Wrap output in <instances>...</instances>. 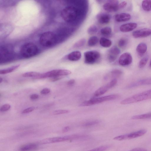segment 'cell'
Here are the masks:
<instances>
[{
	"label": "cell",
	"mask_w": 151,
	"mask_h": 151,
	"mask_svg": "<svg viewBox=\"0 0 151 151\" xmlns=\"http://www.w3.org/2000/svg\"><path fill=\"white\" fill-rule=\"evenodd\" d=\"M151 99V89H150L128 98L122 101L121 104L123 105H128Z\"/></svg>",
	"instance_id": "obj_1"
},
{
	"label": "cell",
	"mask_w": 151,
	"mask_h": 151,
	"mask_svg": "<svg viewBox=\"0 0 151 151\" xmlns=\"http://www.w3.org/2000/svg\"><path fill=\"white\" fill-rule=\"evenodd\" d=\"M78 14L77 9L72 6L66 7L61 13V16L63 19L67 23H71L75 21L77 17Z\"/></svg>",
	"instance_id": "obj_2"
},
{
	"label": "cell",
	"mask_w": 151,
	"mask_h": 151,
	"mask_svg": "<svg viewBox=\"0 0 151 151\" xmlns=\"http://www.w3.org/2000/svg\"><path fill=\"white\" fill-rule=\"evenodd\" d=\"M40 42L43 46L50 47L54 45L57 41L55 34L50 31L43 33L40 38Z\"/></svg>",
	"instance_id": "obj_3"
},
{
	"label": "cell",
	"mask_w": 151,
	"mask_h": 151,
	"mask_svg": "<svg viewBox=\"0 0 151 151\" xmlns=\"http://www.w3.org/2000/svg\"><path fill=\"white\" fill-rule=\"evenodd\" d=\"M118 94H114L106 96L94 98L82 103L80 105L81 106H88L96 105L104 102L115 100L119 98Z\"/></svg>",
	"instance_id": "obj_4"
},
{
	"label": "cell",
	"mask_w": 151,
	"mask_h": 151,
	"mask_svg": "<svg viewBox=\"0 0 151 151\" xmlns=\"http://www.w3.org/2000/svg\"><path fill=\"white\" fill-rule=\"evenodd\" d=\"M38 52L37 47L34 44L29 43L25 44L21 48L20 54L23 57L29 58L36 55Z\"/></svg>",
	"instance_id": "obj_5"
},
{
	"label": "cell",
	"mask_w": 151,
	"mask_h": 151,
	"mask_svg": "<svg viewBox=\"0 0 151 151\" xmlns=\"http://www.w3.org/2000/svg\"><path fill=\"white\" fill-rule=\"evenodd\" d=\"M85 62L88 64H93L98 62L100 60L101 54L95 51H88L84 53Z\"/></svg>",
	"instance_id": "obj_6"
},
{
	"label": "cell",
	"mask_w": 151,
	"mask_h": 151,
	"mask_svg": "<svg viewBox=\"0 0 151 151\" xmlns=\"http://www.w3.org/2000/svg\"><path fill=\"white\" fill-rule=\"evenodd\" d=\"M147 132L146 130H141L129 134L117 136L114 138V139L118 141H122L133 139L143 136Z\"/></svg>",
	"instance_id": "obj_7"
},
{
	"label": "cell",
	"mask_w": 151,
	"mask_h": 151,
	"mask_svg": "<svg viewBox=\"0 0 151 151\" xmlns=\"http://www.w3.org/2000/svg\"><path fill=\"white\" fill-rule=\"evenodd\" d=\"M85 135H72L64 137H55L44 140V143H54L77 139L85 138Z\"/></svg>",
	"instance_id": "obj_8"
},
{
	"label": "cell",
	"mask_w": 151,
	"mask_h": 151,
	"mask_svg": "<svg viewBox=\"0 0 151 151\" xmlns=\"http://www.w3.org/2000/svg\"><path fill=\"white\" fill-rule=\"evenodd\" d=\"M117 81L116 79L112 80L107 84L98 89L94 92V97H98L105 94L109 89L114 87L117 84Z\"/></svg>",
	"instance_id": "obj_9"
},
{
	"label": "cell",
	"mask_w": 151,
	"mask_h": 151,
	"mask_svg": "<svg viewBox=\"0 0 151 151\" xmlns=\"http://www.w3.org/2000/svg\"><path fill=\"white\" fill-rule=\"evenodd\" d=\"M119 1L117 0H111L105 3L103 6L104 9L109 12H115L118 10Z\"/></svg>",
	"instance_id": "obj_10"
},
{
	"label": "cell",
	"mask_w": 151,
	"mask_h": 151,
	"mask_svg": "<svg viewBox=\"0 0 151 151\" xmlns=\"http://www.w3.org/2000/svg\"><path fill=\"white\" fill-rule=\"evenodd\" d=\"M132 57L131 54L128 52L122 54L119 59V64L123 66H126L130 65L132 63Z\"/></svg>",
	"instance_id": "obj_11"
},
{
	"label": "cell",
	"mask_w": 151,
	"mask_h": 151,
	"mask_svg": "<svg viewBox=\"0 0 151 151\" xmlns=\"http://www.w3.org/2000/svg\"><path fill=\"white\" fill-rule=\"evenodd\" d=\"M121 52L120 49L117 47L114 46L109 51L107 54V59L110 62H114L117 59Z\"/></svg>",
	"instance_id": "obj_12"
},
{
	"label": "cell",
	"mask_w": 151,
	"mask_h": 151,
	"mask_svg": "<svg viewBox=\"0 0 151 151\" xmlns=\"http://www.w3.org/2000/svg\"><path fill=\"white\" fill-rule=\"evenodd\" d=\"M151 35V29L144 28L136 30L132 33V35L135 38L145 37Z\"/></svg>",
	"instance_id": "obj_13"
},
{
	"label": "cell",
	"mask_w": 151,
	"mask_h": 151,
	"mask_svg": "<svg viewBox=\"0 0 151 151\" xmlns=\"http://www.w3.org/2000/svg\"><path fill=\"white\" fill-rule=\"evenodd\" d=\"M151 85V78L140 80L131 84L128 86L129 89H132L139 86Z\"/></svg>",
	"instance_id": "obj_14"
},
{
	"label": "cell",
	"mask_w": 151,
	"mask_h": 151,
	"mask_svg": "<svg viewBox=\"0 0 151 151\" xmlns=\"http://www.w3.org/2000/svg\"><path fill=\"white\" fill-rule=\"evenodd\" d=\"M97 19L98 22L102 24H107L109 23L111 16L107 13L101 12L98 15Z\"/></svg>",
	"instance_id": "obj_15"
},
{
	"label": "cell",
	"mask_w": 151,
	"mask_h": 151,
	"mask_svg": "<svg viewBox=\"0 0 151 151\" xmlns=\"http://www.w3.org/2000/svg\"><path fill=\"white\" fill-rule=\"evenodd\" d=\"M137 26L138 25L136 23H128L122 25L120 27V29L122 32H128L134 30Z\"/></svg>",
	"instance_id": "obj_16"
},
{
	"label": "cell",
	"mask_w": 151,
	"mask_h": 151,
	"mask_svg": "<svg viewBox=\"0 0 151 151\" xmlns=\"http://www.w3.org/2000/svg\"><path fill=\"white\" fill-rule=\"evenodd\" d=\"M130 15L128 13H122L116 15L115 17L116 21L118 22H126L131 19Z\"/></svg>",
	"instance_id": "obj_17"
},
{
	"label": "cell",
	"mask_w": 151,
	"mask_h": 151,
	"mask_svg": "<svg viewBox=\"0 0 151 151\" xmlns=\"http://www.w3.org/2000/svg\"><path fill=\"white\" fill-rule=\"evenodd\" d=\"M82 54L80 51H73L68 54L67 58L71 61L76 62L79 61L81 57Z\"/></svg>",
	"instance_id": "obj_18"
},
{
	"label": "cell",
	"mask_w": 151,
	"mask_h": 151,
	"mask_svg": "<svg viewBox=\"0 0 151 151\" xmlns=\"http://www.w3.org/2000/svg\"><path fill=\"white\" fill-rule=\"evenodd\" d=\"M12 53L10 51H9L8 49L5 48H2L1 50V60H8L10 58V57L12 55Z\"/></svg>",
	"instance_id": "obj_19"
},
{
	"label": "cell",
	"mask_w": 151,
	"mask_h": 151,
	"mask_svg": "<svg viewBox=\"0 0 151 151\" xmlns=\"http://www.w3.org/2000/svg\"><path fill=\"white\" fill-rule=\"evenodd\" d=\"M147 49V45L145 43L139 44L136 48V51L140 56H142L146 52Z\"/></svg>",
	"instance_id": "obj_20"
},
{
	"label": "cell",
	"mask_w": 151,
	"mask_h": 151,
	"mask_svg": "<svg viewBox=\"0 0 151 151\" xmlns=\"http://www.w3.org/2000/svg\"><path fill=\"white\" fill-rule=\"evenodd\" d=\"M100 45L103 47L106 48H109L112 46V42L105 37H102L100 40Z\"/></svg>",
	"instance_id": "obj_21"
},
{
	"label": "cell",
	"mask_w": 151,
	"mask_h": 151,
	"mask_svg": "<svg viewBox=\"0 0 151 151\" xmlns=\"http://www.w3.org/2000/svg\"><path fill=\"white\" fill-rule=\"evenodd\" d=\"M133 120H144L151 119V112L141 115H136L132 117Z\"/></svg>",
	"instance_id": "obj_22"
},
{
	"label": "cell",
	"mask_w": 151,
	"mask_h": 151,
	"mask_svg": "<svg viewBox=\"0 0 151 151\" xmlns=\"http://www.w3.org/2000/svg\"><path fill=\"white\" fill-rule=\"evenodd\" d=\"M37 148V145L35 144H30L24 145L19 149L20 151H28L35 150Z\"/></svg>",
	"instance_id": "obj_23"
},
{
	"label": "cell",
	"mask_w": 151,
	"mask_h": 151,
	"mask_svg": "<svg viewBox=\"0 0 151 151\" xmlns=\"http://www.w3.org/2000/svg\"><path fill=\"white\" fill-rule=\"evenodd\" d=\"M142 6L144 10L147 12L151 11V0H145L143 1Z\"/></svg>",
	"instance_id": "obj_24"
},
{
	"label": "cell",
	"mask_w": 151,
	"mask_h": 151,
	"mask_svg": "<svg viewBox=\"0 0 151 151\" xmlns=\"http://www.w3.org/2000/svg\"><path fill=\"white\" fill-rule=\"evenodd\" d=\"M20 66V64H18L5 69L1 70L0 74H5L11 73L18 68Z\"/></svg>",
	"instance_id": "obj_25"
},
{
	"label": "cell",
	"mask_w": 151,
	"mask_h": 151,
	"mask_svg": "<svg viewBox=\"0 0 151 151\" xmlns=\"http://www.w3.org/2000/svg\"><path fill=\"white\" fill-rule=\"evenodd\" d=\"M98 42V37L96 36H93L91 37L89 39L87 44L89 47H93L96 46Z\"/></svg>",
	"instance_id": "obj_26"
},
{
	"label": "cell",
	"mask_w": 151,
	"mask_h": 151,
	"mask_svg": "<svg viewBox=\"0 0 151 151\" xmlns=\"http://www.w3.org/2000/svg\"><path fill=\"white\" fill-rule=\"evenodd\" d=\"M41 74V73L36 72H29L23 73L22 76L24 77H34L36 78L39 77Z\"/></svg>",
	"instance_id": "obj_27"
},
{
	"label": "cell",
	"mask_w": 151,
	"mask_h": 151,
	"mask_svg": "<svg viewBox=\"0 0 151 151\" xmlns=\"http://www.w3.org/2000/svg\"><path fill=\"white\" fill-rule=\"evenodd\" d=\"M100 31L103 35L105 36H108L111 34L112 30L111 28L105 27L102 28Z\"/></svg>",
	"instance_id": "obj_28"
},
{
	"label": "cell",
	"mask_w": 151,
	"mask_h": 151,
	"mask_svg": "<svg viewBox=\"0 0 151 151\" xmlns=\"http://www.w3.org/2000/svg\"><path fill=\"white\" fill-rule=\"evenodd\" d=\"M148 60V56L144 57L140 61L139 64V67L140 68H142L144 67L147 64Z\"/></svg>",
	"instance_id": "obj_29"
},
{
	"label": "cell",
	"mask_w": 151,
	"mask_h": 151,
	"mask_svg": "<svg viewBox=\"0 0 151 151\" xmlns=\"http://www.w3.org/2000/svg\"><path fill=\"white\" fill-rule=\"evenodd\" d=\"M110 73L112 76L118 77L122 74L123 72L119 69H114Z\"/></svg>",
	"instance_id": "obj_30"
},
{
	"label": "cell",
	"mask_w": 151,
	"mask_h": 151,
	"mask_svg": "<svg viewBox=\"0 0 151 151\" xmlns=\"http://www.w3.org/2000/svg\"><path fill=\"white\" fill-rule=\"evenodd\" d=\"M98 31V28L95 25H93L90 26L87 30L88 33L90 34H92L96 33Z\"/></svg>",
	"instance_id": "obj_31"
},
{
	"label": "cell",
	"mask_w": 151,
	"mask_h": 151,
	"mask_svg": "<svg viewBox=\"0 0 151 151\" xmlns=\"http://www.w3.org/2000/svg\"><path fill=\"white\" fill-rule=\"evenodd\" d=\"M127 42L128 41L127 39L122 38L119 40L118 45L120 48H124L127 45Z\"/></svg>",
	"instance_id": "obj_32"
},
{
	"label": "cell",
	"mask_w": 151,
	"mask_h": 151,
	"mask_svg": "<svg viewBox=\"0 0 151 151\" xmlns=\"http://www.w3.org/2000/svg\"><path fill=\"white\" fill-rule=\"evenodd\" d=\"M86 42L85 39H82L78 41L73 45L74 48H79L83 46Z\"/></svg>",
	"instance_id": "obj_33"
},
{
	"label": "cell",
	"mask_w": 151,
	"mask_h": 151,
	"mask_svg": "<svg viewBox=\"0 0 151 151\" xmlns=\"http://www.w3.org/2000/svg\"><path fill=\"white\" fill-rule=\"evenodd\" d=\"M69 112V111L67 110L60 109L56 110L53 112V114L55 115H59L66 114Z\"/></svg>",
	"instance_id": "obj_34"
},
{
	"label": "cell",
	"mask_w": 151,
	"mask_h": 151,
	"mask_svg": "<svg viewBox=\"0 0 151 151\" xmlns=\"http://www.w3.org/2000/svg\"><path fill=\"white\" fill-rule=\"evenodd\" d=\"M109 148L107 146H100L88 151H105Z\"/></svg>",
	"instance_id": "obj_35"
},
{
	"label": "cell",
	"mask_w": 151,
	"mask_h": 151,
	"mask_svg": "<svg viewBox=\"0 0 151 151\" xmlns=\"http://www.w3.org/2000/svg\"><path fill=\"white\" fill-rule=\"evenodd\" d=\"M99 123V121H95L89 122L85 123L84 126L85 127H90L93 125L97 124Z\"/></svg>",
	"instance_id": "obj_36"
},
{
	"label": "cell",
	"mask_w": 151,
	"mask_h": 151,
	"mask_svg": "<svg viewBox=\"0 0 151 151\" xmlns=\"http://www.w3.org/2000/svg\"><path fill=\"white\" fill-rule=\"evenodd\" d=\"M11 108V106L8 104H6L3 105L1 108V110L3 112L7 111L9 110Z\"/></svg>",
	"instance_id": "obj_37"
},
{
	"label": "cell",
	"mask_w": 151,
	"mask_h": 151,
	"mask_svg": "<svg viewBox=\"0 0 151 151\" xmlns=\"http://www.w3.org/2000/svg\"><path fill=\"white\" fill-rule=\"evenodd\" d=\"M34 107H30L24 109L22 112L23 114H27L33 111L35 109Z\"/></svg>",
	"instance_id": "obj_38"
},
{
	"label": "cell",
	"mask_w": 151,
	"mask_h": 151,
	"mask_svg": "<svg viewBox=\"0 0 151 151\" xmlns=\"http://www.w3.org/2000/svg\"><path fill=\"white\" fill-rule=\"evenodd\" d=\"M51 90L48 88H45L43 89L41 91V93L42 94H47L51 92Z\"/></svg>",
	"instance_id": "obj_39"
},
{
	"label": "cell",
	"mask_w": 151,
	"mask_h": 151,
	"mask_svg": "<svg viewBox=\"0 0 151 151\" xmlns=\"http://www.w3.org/2000/svg\"><path fill=\"white\" fill-rule=\"evenodd\" d=\"M127 5V3L126 1H123L119 4V10L123 9L126 7Z\"/></svg>",
	"instance_id": "obj_40"
},
{
	"label": "cell",
	"mask_w": 151,
	"mask_h": 151,
	"mask_svg": "<svg viewBox=\"0 0 151 151\" xmlns=\"http://www.w3.org/2000/svg\"><path fill=\"white\" fill-rule=\"evenodd\" d=\"M62 78V77H55L52 78L51 79H50V81L53 82H55L61 80Z\"/></svg>",
	"instance_id": "obj_41"
},
{
	"label": "cell",
	"mask_w": 151,
	"mask_h": 151,
	"mask_svg": "<svg viewBox=\"0 0 151 151\" xmlns=\"http://www.w3.org/2000/svg\"><path fill=\"white\" fill-rule=\"evenodd\" d=\"M39 97V96L37 94H33L30 96V98L32 100H35L37 99Z\"/></svg>",
	"instance_id": "obj_42"
},
{
	"label": "cell",
	"mask_w": 151,
	"mask_h": 151,
	"mask_svg": "<svg viewBox=\"0 0 151 151\" xmlns=\"http://www.w3.org/2000/svg\"><path fill=\"white\" fill-rule=\"evenodd\" d=\"M129 151H148L142 148H136Z\"/></svg>",
	"instance_id": "obj_43"
},
{
	"label": "cell",
	"mask_w": 151,
	"mask_h": 151,
	"mask_svg": "<svg viewBox=\"0 0 151 151\" xmlns=\"http://www.w3.org/2000/svg\"><path fill=\"white\" fill-rule=\"evenodd\" d=\"M75 82L74 80L71 79L68 82L67 84L69 86H72L74 84Z\"/></svg>",
	"instance_id": "obj_44"
},
{
	"label": "cell",
	"mask_w": 151,
	"mask_h": 151,
	"mask_svg": "<svg viewBox=\"0 0 151 151\" xmlns=\"http://www.w3.org/2000/svg\"><path fill=\"white\" fill-rule=\"evenodd\" d=\"M69 127H66L64 129V131H65V132L67 131L68 130H69Z\"/></svg>",
	"instance_id": "obj_45"
},
{
	"label": "cell",
	"mask_w": 151,
	"mask_h": 151,
	"mask_svg": "<svg viewBox=\"0 0 151 151\" xmlns=\"http://www.w3.org/2000/svg\"><path fill=\"white\" fill-rule=\"evenodd\" d=\"M3 78H0V83H1L2 82H3Z\"/></svg>",
	"instance_id": "obj_46"
},
{
	"label": "cell",
	"mask_w": 151,
	"mask_h": 151,
	"mask_svg": "<svg viewBox=\"0 0 151 151\" xmlns=\"http://www.w3.org/2000/svg\"><path fill=\"white\" fill-rule=\"evenodd\" d=\"M149 66L150 67H151V60H150V64H149Z\"/></svg>",
	"instance_id": "obj_47"
}]
</instances>
